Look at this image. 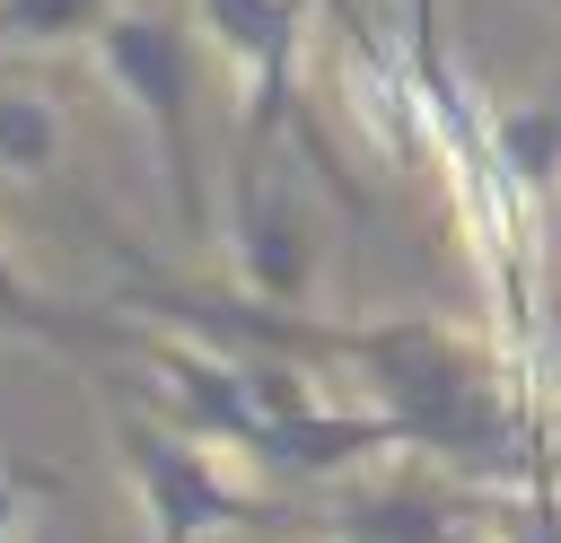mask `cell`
Masks as SVG:
<instances>
[{"instance_id": "6da1fadb", "label": "cell", "mask_w": 561, "mask_h": 543, "mask_svg": "<svg viewBox=\"0 0 561 543\" xmlns=\"http://www.w3.org/2000/svg\"><path fill=\"white\" fill-rule=\"evenodd\" d=\"M96 70L105 88L140 114L149 149H158V184L175 201V228L202 245L210 236V175H202V70H193V35L167 9H123L96 26Z\"/></svg>"}, {"instance_id": "7a4b0ae2", "label": "cell", "mask_w": 561, "mask_h": 543, "mask_svg": "<svg viewBox=\"0 0 561 543\" xmlns=\"http://www.w3.org/2000/svg\"><path fill=\"white\" fill-rule=\"evenodd\" d=\"M202 9V35L237 61V79H245V123H237V158H263V149H280V131L307 149V166L351 201V210H368V193L351 184V166H342V149L324 140V123L298 105V61H307V0H193Z\"/></svg>"}, {"instance_id": "3957f363", "label": "cell", "mask_w": 561, "mask_h": 543, "mask_svg": "<svg viewBox=\"0 0 561 543\" xmlns=\"http://www.w3.org/2000/svg\"><path fill=\"white\" fill-rule=\"evenodd\" d=\"M114 455L140 490V517H149V543H202V534H272V525H298L280 499H254L219 473V447H202L193 429H175L167 412H140L123 403L114 412Z\"/></svg>"}, {"instance_id": "277c9868", "label": "cell", "mask_w": 561, "mask_h": 543, "mask_svg": "<svg viewBox=\"0 0 561 543\" xmlns=\"http://www.w3.org/2000/svg\"><path fill=\"white\" fill-rule=\"evenodd\" d=\"M228 254H237V289H245V298H263V307H307L316 228H307V210L263 175V158H237V228H228Z\"/></svg>"}, {"instance_id": "5b68a950", "label": "cell", "mask_w": 561, "mask_h": 543, "mask_svg": "<svg viewBox=\"0 0 561 543\" xmlns=\"http://www.w3.org/2000/svg\"><path fill=\"white\" fill-rule=\"evenodd\" d=\"M0 342L53 350V359H131V350H140V307H131V315L61 307V298H44V289L9 263V236H0Z\"/></svg>"}, {"instance_id": "8992f818", "label": "cell", "mask_w": 561, "mask_h": 543, "mask_svg": "<svg viewBox=\"0 0 561 543\" xmlns=\"http://www.w3.org/2000/svg\"><path fill=\"white\" fill-rule=\"evenodd\" d=\"M500 508V490H438V482H386L324 517L333 543H473V525Z\"/></svg>"}, {"instance_id": "52a82bcc", "label": "cell", "mask_w": 561, "mask_h": 543, "mask_svg": "<svg viewBox=\"0 0 561 543\" xmlns=\"http://www.w3.org/2000/svg\"><path fill=\"white\" fill-rule=\"evenodd\" d=\"M491 149L517 175V193L552 201L561 184V96H526V105H491Z\"/></svg>"}, {"instance_id": "ba28073f", "label": "cell", "mask_w": 561, "mask_h": 543, "mask_svg": "<svg viewBox=\"0 0 561 543\" xmlns=\"http://www.w3.org/2000/svg\"><path fill=\"white\" fill-rule=\"evenodd\" d=\"M61 149H70L61 114H53L35 88H0V175L35 184V175H53V166H61Z\"/></svg>"}, {"instance_id": "9c48e42d", "label": "cell", "mask_w": 561, "mask_h": 543, "mask_svg": "<svg viewBox=\"0 0 561 543\" xmlns=\"http://www.w3.org/2000/svg\"><path fill=\"white\" fill-rule=\"evenodd\" d=\"M114 18V0H0V53H61V44H96V26Z\"/></svg>"}, {"instance_id": "30bf717a", "label": "cell", "mask_w": 561, "mask_h": 543, "mask_svg": "<svg viewBox=\"0 0 561 543\" xmlns=\"http://www.w3.org/2000/svg\"><path fill=\"white\" fill-rule=\"evenodd\" d=\"M44 499H61V473L26 464V455H0V543H26V517Z\"/></svg>"}, {"instance_id": "8fae6325", "label": "cell", "mask_w": 561, "mask_h": 543, "mask_svg": "<svg viewBox=\"0 0 561 543\" xmlns=\"http://www.w3.org/2000/svg\"><path fill=\"white\" fill-rule=\"evenodd\" d=\"M508 517L526 525V543H561V508H552V490H535V499H517Z\"/></svg>"}, {"instance_id": "7c38bea8", "label": "cell", "mask_w": 561, "mask_h": 543, "mask_svg": "<svg viewBox=\"0 0 561 543\" xmlns=\"http://www.w3.org/2000/svg\"><path fill=\"white\" fill-rule=\"evenodd\" d=\"M403 53H447L438 44V0H403Z\"/></svg>"}, {"instance_id": "4fadbf2b", "label": "cell", "mask_w": 561, "mask_h": 543, "mask_svg": "<svg viewBox=\"0 0 561 543\" xmlns=\"http://www.w3.org/2000/svg\"><path fill=\"white\" fill-rule=\"evenodd\" d=\"M500 543H526V525H517V517H508V534H500Z\"/></svg>"}]
</instances>
